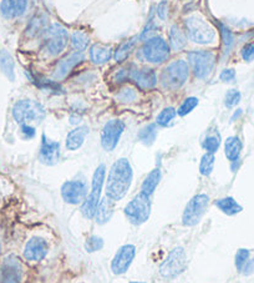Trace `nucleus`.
<instances>
[{
    "instance_id": "obj_15",
    "label": "nucleus",
    "mask_w": 254,
    "mask_h": 283,
    "mask_svg": "<svg viewBox=\"0 0 254 283\" xmlns=\"http://www.w3.org/2000/svg\"><path fill=\"white\" fill-rule=\"evenodd\" d=\"M23 279V265L15 256L4 260L0 267V283H21Z\"/></svg>"
},
{
    "instance_id": "obj_31",
    "label": "nucleus",
    "mask_w": 254,
    "mask_h": 283,
    "mask_svg": "<svg viewBox=\"0 0 254 283\" xmlns=\"http://www.w3.org/2000/svg\"><path fill=\"white\" fill-rule=\"evenodd\" d=\"M89 44H90V39L85 33L75 32L73 34V37H71V45H73V48L75 49L77 53L84 51L85 49L89 46Z\"/></svg>"
},
{
    "instance_id": "obj_13",
    "label": "nucleus",
    "mask_w": 254,
    "mask_h": 283,
    "mask_svg": "<svg viewBox=\"0 0 254 283\" xmlns=\"http://www.w3.org/2000/svg\"><path fill=\"white\" fill-rule=\"evenodd\" d=\"M87 196V185L84 180L74 178L64 182L61 186V197L69 205H80Z\"/></svg>"
},
{
    "instance_id": "obj_18",
    "label": "nucleus",
    "mask_w": 254,
    "mask_h": 283,
    "mask_svg": "<svg viewBox=\"0 0 254 283\" xmlns=\"http://www.w3.org/2000/svg\"><path fill=\"white\" fill-rule=\"evenodd\" d=\"M129 78L131 79L140 89L150 90L153 89L157 84V75L153 69L140 68L129 71Z\"/></svg>"
},
{
    "instance_id": "obj_36",
    "label": "nucleus",
    "mask_w": 254,
    "mask_h": 283,
    "mask_svg": "<svg viewBox=\"0 0 254 283\" xmlns=\"http://www.w3.org/2000/svg\"><path fill=\"white\" fill-rule=\"evenodd\" d=\"M85 251L89 252V254H95V252L100 251L104 247V240L100 236H90L86 241H85Z\"/></svg>"
},
{
    "instance_id": "obj_24",
    "label": "nucleus",
    "mask_w": 254,
    "mask_h": 283,
    "mask_svg": "<svg viewBox=\"0 0 254 283\" xmlns=\"http://www.w3.org/2000/svg\"><path fill=\"white\" fill-rule=\"evenodd\" d=\"M242 141L237 136H229L225 142V153L226 158L231 162H236L239 160V156L242 152Z\"/></svg>"
},
{
    "instance_id": "obj_40",
    "label": "nucleus",
    "mask_w": 254,
    "mask_h": 283,
    "mask_svg": "<svg viewBox=\"0 0 254 283\" xmlns=\"http://www.w3.org/2000/svg\"><path fill=\"white\" fill-rule=\"evenodd\" d=\"M239 101H241V92H239L238 90L232 89L229 90V91H227L225 99V104L228 109L234 108V106L238 105Z\"/></svg>"
},
{
    "instance_id": "obj_37",
    "label": "nucleus",
    "mask_w": 254,
    "mask_h": 283,
    "mask_svg": "<svg viewBox=\"0 0 254 283\" xmlns=\"http://www.w3.org/2000/svg\"><path fill=\"white\" fill-rule=\"evenodd\" d=\"M116 99L122 104H131L137 99V94L131 87H125V89L120 90V91L117 92Z\"/></svg>"
},
{
    "instance_id": "obj_28",
    "label": "nucleus",
    "mask_w": 254,
    "mask_h": 283,
    "mask_svg": "<svg viewBox=\"0 0 254 283\" xmlns=\"http://www.w3.org/2000/svg\"><path fill=\"white\" fill-rule=\"evenodd\" d=\"M170 44L173 50H181L186 46L187 37L183 34L179 26L172 25L170 30Z\"/></svg>"
},
{
    "instance_id": "obj_1",
    "label": "nucleus",
    "mask_w": 254,
    "mask_h": 283,
    "mask_svg": "<svg viewBox=\"0 0 254 283\" xmlns=\"http://www.w3.org/2000/svg\"><path fill=\"white\" fill-rule=\"evenodd\" d=\"M134 171L130 161L125 158L118 159L110 169L106 181V196L112 201H120L131 187Z\"/></svg>"
},
{
    "instance_id": "obj_39",
    "label": "nucleus",
    "mask_w": 254,
    "mask_h": 283,
    "mask_svg": "<svg viewBox=\"0 0 254 283\" xmlns=\"http://www.w3.org/2000/svg\"><path fill=\"white\" fill-rule=\"evenodd\" d=\"M45 16H35L31 20V23L29 24V26H27V33L31 37L37 34V33H40L43 30L44 25H45Z\"/></svg>"
},
{
    "instance_id": "obj_47",
    "label": "nucleus",
    "mask_w": 254,
    "mask_h": 283,
    "mask_svg": "<svg viewBox=\"0 0 254 283\" xmlns=\"http://www.w3.org/2000/svg\"><path fill=\"white\" fill-rule=\"evenodd\" d=\"M130 283H146V282H136V281H132V282H130Z\"/></svg>"
},
{
    "instance_id": "obj_45",
    "label": "nucleus",
    "mask_w": 254,
    "mask_h": 283,
    "mask_svg": "<svg viewBox=\"0 0 254 283\" xmlns=\"http://www.w3.org/2000/svg\"><path fill=\"white\" fill-rule=\"evenodd\" d=\"M21 134L25 139H33L37 134V130L33 125H21Z\"/></svg>"
},
{
    "instance_id": "obj_12",
    "label": "nucleus",
    "mask_w": 254,
    "mask_h": 283,
    "mask_svg": "<svg viewBox=\"0 0 254 283\" xmlns=\"http://www.w3.org/2000/svg\"><path fill=\"white\" fill-rule=\"evenodd\" d=\"M125 131V123L120 119L109 120L101 131V146L105 151H112L117 146L121 136Z\"/></svg>"
},
{
    "instance_id": "obj_25",
    "label": "nucleus",
    "mask_w": 254,
    "mask_h": 283,
    "mask_svg": "<svg viewBox=\"0 0 254 283\" xmlns=\"http://www.w3.org/2000/svg\"><path fill=\"white\" fill-rule=\"evenodd\" d=\"M161 177H162L161 169H160V167L153 169L150 174L146 176L145 180H143L142 186H141V192L151 196V195L156 191L157 186H158L160 181H161Z\"/></svg>"
},
{
    "instance_id": "obj_21",
    "label": "nucleus",
    "mask_w": 254,
    "mask_h": 283,
    "mask_svg": "<svg viewBox=\"0 0 254 283\" xmlns=\"http://www.w3.org/2000/svg\"><path fill=\"white\" fill-rule=\"evenodd\" d=\"M89 133L90 130L87 126L85 125L76 126V128L73 129V130L68 134V136H66V141H65L66 148L70 151L79 150V148L84 145L85 140H86Z\"/></svg>"
},
{
    "instance_id": "obj_48",
    "label": "nucleus",
    "mask_w": 254,
    "mask_h": 283,
    "mask_svg": "<svg viewBox=\"0 0 254 283\" xmlns=\"http://www.w3.org/2000/svg\"><path fill=\"white\" fill-rule=\"evenodd\" d=\"M0 252H2V240H0Z\"/></svg>"
},
{
    "instance_id": "obj_19",
    "label": "nucleus",
    "mask_w": 254,
    "mask_h": 283,
    "mask_svg": "<svg viewBox=\"0 0 254 283\" xmlns=\"http://www.w3.org/2000/svg\"><path fill=\"white\" fill-rule=\"evenodd\" d=\"M27 9V0H3L0 13L5 19H15L23 15Z\"/></svg>"
},
{
    "instance_id": "obj_34",
    "label": "nucleus",
    "mask_w": 254,
    "mask_h": 283,
    "mask_svg": "<svg viewBox=\"0 0 254 283\" xmlns=\"http://www.w3.org/2000/svg\"><path fill=\"white\" fill-rule=\"evenodd\" d=\"M135 41H136L135 39L127 40V41H125V43L121 44V45L118 46L117 50L115 51V60H116V61L121 62V61H123V60H125L127 56H129V54L131 53L132 49H134Z\"/></svg>"
},
{
    "instance_id": "obj_30",
    "label": "nucleus",
    "mask_w": 254,
    "mask_h": 283,
    "mask_svg": "<svg viewBox=\"0 0 254 283\" xmlns=\"http://www.w3.org/2000/svg\"><path fill=\"white\" fill-rule=\"evenodd\" d=\"M220 146V136L217 131H209L206 136H204L202 141V147L206 150V152L214 153L218 151V148Z\"/></svg>"
},
{
    "instance_id": "obj_16",
    "label": "nucleus",
    "mask_w": 254,
    "mask_h": 283,
    "mask_svg": "<svg viewBox=\"0 0 254 283\" xmlns=\"http://www.w3.org/2000/svg\"><path fill=\"white\" fill-rule=\"evenodd\" d=\"M49 254V243L45 238L34 236L27 241L24 247L23 256L29 262H40Z\"/></svg>"
},
{
    "instance_id": "obj_35",
    "label": "nucleus",
    "mask_w": 254,
    "mask_h": 283,
    "mask_svg": "<svg viewBox=\"0 0 254 283\" xmlns=\"http://www.w3.org/2000/svg\"><path fill=\"white\" fill-rule=\"evenodd\" d=\"M198 103H200L198 98H196V96H189V98H187L186 100L181 104V106H179L177 110V114L179 116H186V115H188L190 111H193V110L196 109Z\"/></svg>"
},
{
    "instance_id": "obj_23",
    "label": "nucleus",
    "mask_w": 254,
    "mask_h": 283,
    "mask_svg": "<svg viewBox=\"0 0 254 283\" xmlns=\"http://www.w3.org/2000/svg\"><path fill=\"white\" fill-rule=\"evenodd\" d=\"M112 57V49L104 44H95L90 49V60L96 65L105 64Z\"/></svg>"
},
{
    "instance_id": "obj_7",
    "label": "nucleus",
    "mask_w": 254,
    "mask_h": 283,
    "mask_svg": "<svg viewBox=\"0 0 254 283\" xmlns=\"http://www.w3.org/2000/svg\"><path fill=\"white\" fill-rule=\"evenodd\" d=\"M188 65L183 60H176L164 69L161 74V84L165 89H179L188 79Z\"/></svg>"
},
{
    "instance_id": "obj_38",
    "label": "nucleus",
    "mask_w": 254,
    "mask_h": 283,
    "mask_svg": "<svg viewBox=\"0 0 254 283\" xmlns=\"http://www.w3.org/2000/svg\"><path fill=\"white\" fill-rule=\"evenodd\" d=\"M249 249L245 248H239L236 254V258H234V263H236V268L238 270L239 273L244 267V265L247 263V261L249 260Z\"/></svg>"
},
{
    "instance_id": "obj_46",
    "label": "nucleus",
    "mask_w": 254,
    "mask_h": 283,
    "mask_svg": "<svg viewBox=\"0 0 254 283\" xmlns=\"http://www.w3.org/2000/svg\"><path fill=\"white\" fill-rule=\"evenodd\" d=\"M241 273L244 274V276H250V274L254 273V258H249V260L247 261V263L244 265Z\"/></svg>"
},
{
    "instance_id": "obj_6",
    "label": "nucleus",
    "mask_w": 254,
    "mask_h": 283,
    "mask_svg": "<svg viewBox=\"0 0 254 283\" xmlns=\"http://www.w3.org/2000/svg\"><path fill=\"white\" fill-rule=\"evenodd\" d=\"M187 263L188 258L183 247H175L160 266V273L166 279H173L186 271Z\"/></svg>"
},
{
    "instance_id": "obj_27",
    "label": "nucleus",
    "mask_w": 254,
    "mask_h": 283,
    "mask_svg": "<svg viewBox=\"0 0 254 283\" xmlns=\"http://www.w3.org/2000/svg\"><path fill=\"white\" fill-rule=\"evenodd\" d=\"M0 68H2L3 74L9 79L10 81H14L15 79V71H14V60L12 55L7 50L0 51Z\"/></svg>"
},
{
    "instance_id": "obj_10",
    "label": "nucleus",
    "mask_w": 254,
    "mask_h": 283,
    "mask_svg": "<svg viewBox=\"0 0 254 283\" xmlns=\"http://www.w3.org/2000/svg\"><path fill=\"white\" fill-rule=\"evenodd\" d=\"M141 56L151 64H162L170 57V46L162 38H150L141 48Z\"/></svg>"
},
{
    "instance_id": "obj_41",
    "label": "nucleus",
    "mask_w": 254,
    "mask_h": 283,
    "mask_svg": "<svg viewBox=\"0 0 254 283\" xmlns=\"http://www.w3.org/2000/svg\"><path fill=\"white\" fill-rule=\"evenodd\" d=\"M219 27H220V34H222V38H223V44H225L226 53H228V51L232 49V46H233V43H234L233 34H232L231 30H229L228 27L222 25V24H219Z\"/></svg>"
},
{
    "instance_id": "obj_2",
    "label": "nucleus",
    "mask_w": 254,
    "mask_h": 283,
    "mask_svg": "<svg viewBox=\"0 0 254 283\" xmlns=\"http://www.w3.org/2000/svg\"><path fill=\"white\" fill-rule=\"evenodd\" d=\"M12 114L19 125H31L33 122H41L46 116L44 106L31 99H21L14 104Z\"/></svg>"
},
{
    "instance_id": "obj_29",
    "label": "nucleus",
    "mask_w": 254,
    "mask_h": 283,
    "mask_svg": "<svg viewBox=\"0 0 254 283\" xmlns=\"http://www.w3.org/2000/svg\"><path fill=\"white\" fill-rule=\"evenodd\" d=\"M157 137V125L156 123H150L145 126L139 131V140L145 146H151Z\"/></svg>"
},
{
    "instance_id": "obj_14",
    "label": "nucleus",
    "mask_w": 254,
    "mask_h": 283,
    "mask_svg": "<svg viewBox=\"0 0 254 283\" xmlns=\"http://www.w3.org/2000/svg\"><path fill=\"white\" fill-rule=\"evenodd\" d=\"M136 256V247L134 244H123L116 251L114 258L111 261V271L116 276L126 273L131 267Z\"/></svg>"
},
{
    "instance_id": "obj_5",
    "label": "nucleus",
    "mask_w": 254,
    "mask_h": 283,
    "mask_svg": "<svg viewBox=\"0 0 254 283\" xmlns=\"http://www.w3.org/2000/svg\"><path fill=\"white\" fill-rule=\"evenodd\" d=\"M126 218L135 226L145 224L151 215V196L140 192L126 205L123 210Z\"/></svg>"
},
{
    "instance_id": "obj_42",
    "label": "nucleus",
    "mask_w": 254,
    "mask_h": 283,
    "mask_svg": "<svg viewBox=\"0 0 254 283\" xmlns=\"http://www.w3.org/2000/svg\"><path fill=\"white\" fill-rule=\"evenodd\" d=\"M242 57L245 61H252L254 59V45H252V44H247V45L242 49Z\"/></svg>"
},
{
    "instance_id": "obj_4",
    "label": "nucleus",
    "mask_w": 254,
    "mask_h": 283,
    "mask_svg": "<svg viewBox=\"0 0 254 283\" xmlns=\"http://www.w3.org/2000/svg\"><path fill=\"white\" fill-rule=\"evenodd\" d=\"M184 25H186V33L189 39L197 44H203V45L209 44L214 40V37H216L213 26L197 14L186 18Z\"/></svg>"
},
{
    "instance_id": "obj_44",
    "label": "nucleus",
    "mask_w": 254,
    "mask_h": 283,
    "mask_svg": "<svg viewBox=\"0 0 254 283\" xmlns=\"http://www.w3.org/2000/svg\"><path fill=\"white\" fill-rule=\"evenodd\" d=\"M157 15H158V18L161 19V20H166V19H167V16H168L167 3L162 2L157 5Z\"/></svg>"
},
{
    "instance_id": "obj_20",
    "label": "nucleus",
    "mask_w": 254,
    "mask_h": 283,
    "mask_svg": "<svg viewBox=\"0 0 254 283\" xmlns=\"http://www.w3.org/2000/svg\"><path fill=\"white\" fill-rule=\"evenodd\" d=\"M82 59H84V55L76 51V53L69 55V56L60 60L54 71L55 80H61V79L65 78V76L73 70L74 67H76L77 64H80V62L82 61Z\"/></svg>"
},
{
    "instance_id": "obj_11",
    "label": "nucleus",
    "mask_w": 254,
    "mask_h": 283,
    "mask_svg": "<svg viewBox=\"0 0 254 283\" xmlns=\"http://www.w3.org/2000/svg\"><path fill=\"white\" fill-rule=\"evenodd\" d=\"M187 59L192 68L193 74L197 76L198 79H206L211 75L212 70H213L214 61L216 57L212 51L208 50H197L190 51L187 55Z\"/></svg>"
},
{
    "instance_id": "obj_9",
    "label": "nucleus",
    "mask_w": 254,
    "mask_h": 283,
    "mask_svg": "<svg viewBox=\"0 0 254 283\" xmlns=\"http://www.w3.org/2000/svg\"><path fill=\"white\" fill-rule=\"evenodd\" d=\"M209 205V196L206 194H200L193 196L187 202L182 213V224L186 227H193L200 224Z\"/></svg>"
},
{
    "instance_id": "obj_3",
    "label": "nucleus",
    "mask_w": 254,
    "mask_h": 283,
    "mask_svg": "<svg viewBox=\"0 0 254 283\" xmlns=\"http://www.w3.org/2000/svg\"><path fill=\"white\" fill-rule=\"evenodd\" d=\"M105 175H106V167L104 164L99 165L96 167L95 172H93L92 181H91V191L87 195L85 201L82 202L81 212L85 218L93 219L96 215V210H98L99 203L101 201V191L104 187L105 182Z\"/></svg>"
},
{
    "instance_id": "obj_33",
    "label": "nucleus",
    "mask_w": 254,
    "mask_h": 283,
    "mask_svg": "<svg viewBox=\"0 0 254 283\" xmlns=\"http://www.w3.org/2000/svg\"><path fill=\"white\" fill-rule=\"evenodd\" d=\"M176 115H177V111H176L175 108H172V106L165 108L161 112H160L158 115H157L156 123L158 126H164V128H165V126H167L168 123H170L173 119H175Z\"/></svg>"
},
{
    "instance_id": "obj_8",
    "label": "nucleus",
    "mask_w": 254,
    "mask_h": 283,
    "mask_svg": "<svg viewBox=\"0 0 254 283\" xmlns=\"http://www.w3.org/2000/svg\"><path fill=\"white\" fill-rule=\"evenodd\" d=\"M68 32L61 24L54 23L43 33L44 49L50 55H59L62 53L68 44Z\"/></svg>"
},
{
    "instance_id": "obj_32",
    "label": "nucleus",
    "mask_w": 254,
    "mask_h": 283,
    "mask_svg": "<svg viewBox=\"0 0 254 283\" xmlns=\"http://www.w3.org/2000/svg\"><path fill=\"white\" fill-rule=\"evenodd\" d=\"M214 160H216V158H214V153H212V152L204 153L200 162L201 175L209 176L212 174V171H213V167H214Z\"/></svg>"
},
{
    "instance_id": "obj_22",
    "label": "nucleus",
    "mask_w": 254,
    "mask_h": 283,
    "mask_svg": "<svg viewBox=\"0 0 254 283\" xmlns=\"http://www.w3.org/2000/svg\"><path fill=\"white\" fill-rule=\"evenodd\" d=\"M114 202L109 197H105L102 199L100 203L98 206V210H96V215H95V221L98 222L99 225H105L111 219L112 215H114Z\"/></svg>"
},
{
    "instance_id": "obj_17",
    "label": "nucleus",
    "mask_w": 254,
    "mask_h": 283,
    "mask_svg": "<svg viewBox=\"0 0 254 283\" xmlns=\"http://www.w3.org/2000/svg\"><path fill=\"white\" fill-rule=\"evenodd\" d=\"M39 160L46 166H54L60 161V144L57 141L49 139L45 134L41 136Z\"/></svg>"
},
{
    "instance_id": "obj_26",
    "label": "nucleus",
    "mask_w": 254,
    "mask_h": 283,
    "mask_svg": "<svg viewBox=\"0 0 254 283\" xmlns=\"http://www.w3.org/2000/svg\"><path fill=\"white\" fill-rule=\"evenodd\" d=\"M214 205H216V207L219 208V210L227 216H236L243 211L242 206L231 196L217 200Z\"/></svg>"
},
{
    "instance_id": "obj_43",
    "label": "nucleus",
    "mask_w": 254,
    "mask_h": 283,
    "mask_svg": "<svg viewBox=\"0 0 254 283\" xmlns=\"http://www.w3.org/2000/svg\"><path fill=\"white\" fill-rule=\"evenodd\" d=\"M234 78H236V71H234V69H225L219 75L220 80L225 82L233 81Z\"/></svg>"
}]
</instances>
